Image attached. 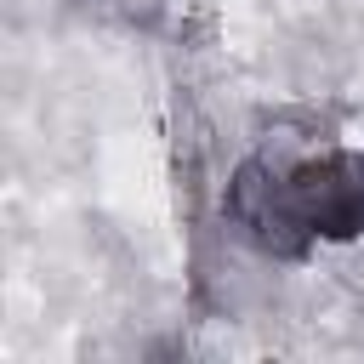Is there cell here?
<instances>
[{
  "label": "cell",
  "mask_w": 364,
  "mask_h": 364,
  "mask_svg": "<svg viewBox=\"0 0 364 364\" xmlns=\"http://www.w3.org/2000/svg\"><path fill=\"white\" fill-rule=\"evenodd\" d=\"M228 222L262 250V256H279V262H301L318 233L307 228L301 216V199H296V182H290V165H273V159H245L233 176H228Z\"/></svg>",
  "instance_id": "cell-1"
},
{
  "label": "cell",
  "mask_w": 364,
  "mask_h": 364,
  "mask_svg": "<svg viewBox=\"0 0 364 364\" xmlns=\"http://www.w3.org/2000/svg\"><path fill=\"white\" fill-rule=\"evenodd\" d=\"M290 182H296L301 216L318 239L347 245L364 233V154H353V148L313 154V159L290 165Z\"/></svg>",
  "instance_id": "cell-2"
}]
</instances>
